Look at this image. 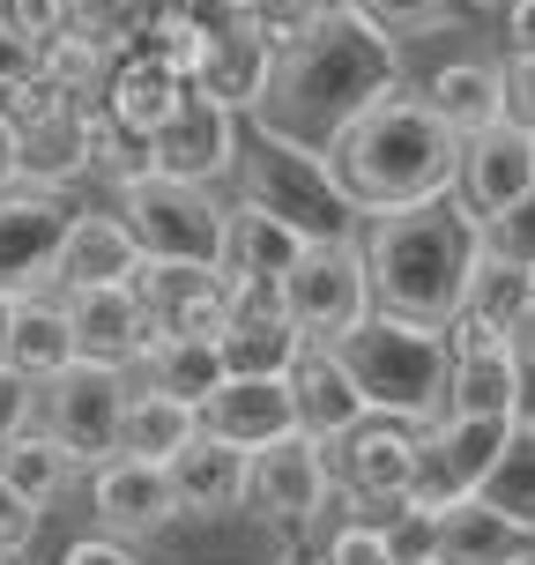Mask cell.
<instances>
[{
	"label": "cell",
	"instance_id": "cell-23",
	"mask_svg": "<svg viewBox=\"0 0 535 565\" xmlns=\"http://www.w3.org/2000/svg\"><path fill=\"white\" fill-rule=\"evenodd\" d=\"M141 268V238L127 231L119 209H75L67 224V246L53 260V290H89V282H127Z\"/></svg>",
	"mask_w": 535,
	"mask_h": 565
},
{
	"label": "cell",
	"instance_id": "cell-39",
	"mask_svg": "<svg viewBox=\"0 0 535 565\" xmlns=\"http://www.w3.org/2000/svg\"><path fill=\"white\" fill-rule=\"evenodd\" d=\"M38 536H45V507L0 477V551H30Z\"/></svg>",
	"mask_w": 535,
	"mask_h": 565
},
{
	"label": "cell",
	"instance_id": "cell-38",
	"mask_svg": "<svg viewBox=\"0 0 535 565\" xmlns=\"http://www.w3.org/2000/svg\"><path fill=\"white\" fill-rule=\"evenodd\" d=\"M0 23L15 30L30 53H45L60 30H75V8L67 0H0Z\"/></svg>",
	"mask_w": 535,
	"mask_h": 565
},
{
	"label": "cell",
	"instance_id": "cell-18",
	"mask_svg": "<svg viewBox=\"0 0 535 565\" xmlns=\"http://www.w3.org/2000/svg\"><path fill=\"white\" fill-rule=\"evenodd\" d=\"M535 186V127L528 119H491L477 135H461V171H453V201L469 216H491Z\"/></svg>",
	"mask_w": 535,
	"mask_h": 565
},
{
	"label": "cell",
	"instance_id": "cell-47",
	"mask_svg": "<svg viewBox=\"0 0 535 565\" xmlns=\"http://www.w3.org/2000/svg\"><path fill=\"white\" fill-rule=\"evenodd\" d=\"M461 8H477V15H499V8H506V0H461Z\"/></svg>",
	"mask_w": 535,
	"mask_h": 565
},
{
	"label": "cell",
	"instance_id": "cell-46",
	"mask_svg": "<svg viewBox=\"0 0 535 565\" xmlns=\"http://www.w3.org/2000/svg\"><path fill=\"white\" fill-rule=\"evenodd\" d=\"M15 306H23V298H15V290H0V358H8V335H15Z\"/></svg>",
	"mask_w": 535,
	"mask_h": 565
},
{
	"label": "cell",
	"instance_id": "cell-10",
	"mask_svg": "<svg viewBox=\"0 0 535 565\" xmlns=\"http://www.w3.org/2000/svg\"><path fill=\"white\" fill-rule=\"evenodd\" d=\"M83 194L75 186H38V179H15L0 186V290H53V260L67 246V224H75Z\"/></svg>",
	"mask_w": 535,
	"mask_h": 565
},
{
	"label": "cell",
	"instance_id": "cell-19",
	"mask_svg": "<svg viewBox=\"0 0 535 565\" xmlns=\"http://www.w3.org/2000/svg\"><path fill=\"white\" fill-rule=\"evenodd\" d=\"M186 89H194V75H186V67H171L157 45H119L97 97H105V119H113V127H127V135L149 141L171 113H179V97H186Z\"/></svg>",
	"mask_w": 535,
	"mask_h": 565
},
{
	"label": "cell",
	"instance_id": "cell-21",
	"mask_svg": "<svg viewBox=\"0 0 535 565\" xmlns=\"http://www.w3.org/2000/svg\"><path fill=\"white\" fill-rule=\"evenodd\" d=\"M431 558L439 565H528L535 558V536L499 513L491 499H453V507L431 513Z\"/></svg>",
	"mask_w": 535,
	"mask_h": 565
},
{
	"label": "cell",
	"instance_id": "cell-35",
	"mask_svg": "<svg viewBox=\"0 0 535 565\" xmlns=\"http://www.w3.org/2000/svg\"><path fill=\"white\" fill-rule=\"evenodd\" d=\"M528 290H535V268H513V260L477 254V268H469V290H461V320L506 328L513 312L528 306Z\"/></svg>",
	"mask_w": 535,
	"mask_h": 565
},
{
	"label": "cell",
	"instance_id": "cell-34",
	"mask_svg": "<svg viewBox=\"0 0 535 565\" xmlns=\"http://www.w3.org/2000/svg\"><path fill=\"white\" fill-rule=\"evenodd\" d=\"M477 499H491L499 513H513V521L535 536V424H528V417L513 424V439L499 447L491 477L477 483Z\"/></svg>",
	"mask_w": 535,
	"mask_h": 565
},
{
	"label": "cell",
	"instance_id": "cell-25",
	"mask_svg": "<svg viewBox=\"0 0 535 565\" xmlns=\"http://www.w3.org/2000/svg\"><path fill=\"white\" fill-rule=\"evenodd\" d=\"M164 469H171V483H179V507L186 513H224V507H246L254 454L231 447V439H216V431H194Z\"/></svg>",
	"mask_w": 535,
	"mask_h": 565
},
{
	"label": "cell",
	"instance_id": "cell-36",
	"mask_svg": "<svg viewBox=\"0 0 535 565\" xmlns=\"http://www.w3.org/2000/svg\"><path fill=\"white\" fill-rule=\"evenodd\" d=\"M477 254L513 260V268H535V186L521 201H506V209L477 216Z\"/></svg>",
	"mask_w": 535,
	"mask_h": 565
},
{
	"label": "cell",
	"instance_id": "cell-24",
	"mask_svg": "<svg viewBox=\"0 0 535 565\" xmlns=\"http://www.w3.org/2000/svg\"><path fill=\"white\" fill-rule=\"evenodd\" d=\"M282 380H290L298 424H306L312 439H335V431H350V424L365 417V395H357V380H350V365H342V350H335V342L306 335Z\"/></svg>",
	"mask_w": 535,
	"mask_h": 565
},
{
	"label": "cell",
	"instance_id": "cell-32",
	"mask_svg": "<svg viewBox=\"0 0 535 565\" xmlns=\"http://www.w3.org/2000/svg\"><path fill=\"white\" fill-rule=\"evenodd\" d=\"M127 380L186 395L201 409V402L216 395V380H224V358H216V342H201V335H149V350L127 365Z\"/></svg>",
	"mask_w": 535,
	"mask_h": 565
},
{
	"label": "cell",
	"instance_id": "cell-50",
	"mask_svg": "<svg viewBox=\"0 0 535 565\" xmlns=\"http://www.w3.org/2000/svg\"><path fill=\"white\" fill-rule=\"evenodd\" d=\"M135 8H141V15H149V8H179V0H135Z\"/></svg>",
	"mask_w": 535,
	"mask_h": 565
},
{
	"label": "cell",
	"instance_id": "cell-16",
	"mask_svg": "<svg viewBox=\"0 0 535 565\" xmlns=\"http://www.w3.org/2000/svg\"><path fill=\"white\" fill-rule=\"evenodd\" d=\"M447 409L461 417H521V372H513V342L506 328H483V320H447ZM439 409V417H447Z\"/></svg>",
	"mask_w": 535,
	"mask_h": 565
},
{
	"label": "cell",
	"instance_id": "cell-8",
	"mask_svg": "<svg viewBox=\"0 0 535 565\" xmlns=\"http://www.w3.org/2000/svg\"><path fill=\"white\" fill-rule=\"evenodd\" d=\"M417 447L424 424L417 417H387V409H365V417L328 439V461H335V483L357 513H395L409 499V477H417Z\"/></svg>",
	"mask_w": 535,
	"mask_h": 565
},
{
	"label": "cell",
	"instance_id": "cell-45",
	"mask_svg": "<svg viewBox=\"0 0 535 565\" xmlns=\"http://www.w3.org/2000/svg\"><path fill=\"white\" fill-rule=\"evenodd\" d=\"M30 67H38V53H30L23 38H15V30L0 23V89H8V83H23Z\"/></svg>",
	"mask_w": 535,
	"mask_h": 565
},
{
	"label": "cell",
	"instance_id": "cell-28",
	"mask_svg": "<svg viewBox=\"0 0 535 565\" xmlns=\"http://www.w3.org/2000/svg\"><path fill=\"white\" fill-rule=\"evenodd\" d=\"M83 358L75 350V328H67V298L60 290H23V306H15V335H8V365L23 372V380H53Z\"/></svg>",
	"mask_w": 535,
	"mask_h": 565
},
{
	"label": "cell",
	"instance_id": "cell-7",
	"mask_svg": "<svg viewBox=\"0 0 535 565\" xmlns=\"http://www.w3.org/2000/svg\"><path fill=\"white\" fill-rule=\"evenodd\" d=\"M141 551H149V565H298V529L246 499L224 513H179Z\"/></svg>",
	"mask_w": 535,
	"mask_h": 565
},
{
	"label": "cell",
	"instance_id": "cell-43",
	"mask_svg": "<svg viewBox=\"0 0 535 565\" xmlns=\"http://www.w3.org/2000/svg\"><path fill=\"white\" fill-rule=\"evenodd\" d=\"M372 15L387 30H424V23H447V15H461V0H365Z\"/></svg>",
	"mask_w": 535,
	"mask_h": 565
},
{
	"label": "cell",
	"instance_id": "cell-52",
	"mask_svg": "<svg viewBox=\"0 0 535 565\" xmlns=\"http://www.w3.org/2000/svg\"><path fill=\"white\" fill-rule=\"evenodd\" d=\"M528 565H535V558H528Z\"/></svg>",
	"mask_w": 535,
	"mask_h": 565
},
{
	"label": "cell",
	"instance_id": "cell-5",
	"mask_svg": "<svg viewBox=\"0 0 535 565\" xmlns=\"http://www.w3.org/2000/svg\"><path fill=\"white\" fill-rule=\"evenodd\" d=\"M335 350H342V365H350V380H357L365 409L417 417V424H431L447 409V365H453L447 328L372 306L350 335H335Z\"/></svg>",
	"mask_w": 535,
	"mask_h": 565
},
{
	"label": "cell",
	"instance_id": "cell-29",
	"mask_svg": "<svg viewBox=\"0 0 535 565\" xmlns=\"http://www.w3.org/2000/svg\"><path fill=\"white\" fill-rule=\"evenodd\" d=\"M0 477L15 483V491H30L38 507L53 513L60 499H67V491L89 477V461L67 447V439H53L45 424H23V431H15V439L0 447Z\"/></svg>",
	"mask_w": 535,
	"mask_h": 565
},
{
	"label": "cell",
	"instance_id": "cell-48",
	"mask_svg": "<svg viewBox=\"0 0 535 565\" xmlns=\"http://www.w3.org/2000/svg\"><path fill=\"white\" fill-rule=\"evenodd\" d=\"M395 565H439V558H431V551H409V558H395Z\"/></svg>",
	"mask_w": 535,
	"mask_h": 565
},
{
	"label": "cell",
	"instance_id": "cell-37",
	"mask_svg": "<svg viewBox=\"0 0 535 565\" xmlns=\"http://www.w3.org/2000/svg\"><path fill=\"white\" fill-rule=\"evenodd\" d=\"M395 529H387V513H357V521H335L328 536H320V565H395Z\"/></svg>",
	"mask_w": 535,
	"mask_h": 565
},
{
	"label": "cell",
	"instance_id": "cell-33",
	"mask_svg": "<svg viewBox=\"0 0 535 565\" xmlns=\"http://www.w3.org/2000/svg\"><path fill=\"white\" fill-rule=\"evenodd\" d=\"M298 342L306 335L290 328V312H246V320H224L216 358H224V372H246V380H282Z\"/></svg>",
	"mask_w": 535,
	"mask_h": 565
},
{
	"label": "cell",
	"instance_id": "cell-22",
	"mask_svg": "<svg viewBox=\"0 0 535 565\" xmlns=\"http://www.w3.org/2000/svg\"><path fill=\"white\" fill-rule=\"evenodd\" d=\"M201 431H216L231 447H268L282 431H298V402H290V380H246V372H224L216 395L201 402Z\"/></svg>",
	"mask_w": 535,
	"mask_h": 565
},
{
	"label": "cell",
	"instance_id": "cell-4",
	"mask_svg": "<svg viewBox=\"0 0 535 565\" xmlns=\"http://www.w3.org/2000/svg\"><path fill=\"white\" fill-rule=\"evenodd\" d=\"M231 201H254L276 224H290L306 246H328V238H357L365 216L350 209V194L328 171V149H306V141H282L268 127L246 119L238 135V171H231Z\"/></svg>",
	"mask_w": 535,
	"mask_h": 565
},
{
	"label": "cell",
	"instance_id": "cell-27",
	"mask_svg": "<svg viewBox=\"0 0 535 565\" xmlns=\"http://www.w3.org/2000/svg\"><path fill=\"white\" fill-rule=\"evenodd\" d=\"M424 97H431V113L447 119L453 135H477V127L513 113L506 60H447V67L424 75Z\"/></svg>",
	"mask_w": 535,
	"mask_h": 565
},
{
	"label": "cell",
	"instance_id": "cell-6",
	"mask_svg": "<svg viewBox=\"0 0 535 565\" xmlns=\"http://www.w3.org/2000/svg\"><path fill=\"white\" fill-rule=\"evenodd\" d=\"M113 209L141 238L149 260H224V209L216 186L194 179H164V171H135L127 186H113Z\"/></svg>",
	"mask_w": 535,
	"mask_h": 565
},
{
	"label": "cell",
	"instance_id": "cell-2",
	"mask_svg": "<svg viewBox=\"0 0 535 565\" xmlns=\"http://www.w3.org/2000/svg\"><path fill=\"white\" fill-rule=\"evenodd\" d=\"M328 171L350 194L357 216H379V209H417V201L453 194V171H461V135L431 113L424 89H387L379 105L350 119L335 141H328Z\"/></svg>",
	"mask_w": 535,
	"mask_h": 565
},
{
	"label": "cell",
	"instance_id": "cell-20",
	"mask_svg": "<svg viewBox=\"0 0 535 565\" xmlns=\"http://www.w3.org/2000/svg\"><path fill=\"white\" fill-rule=\"evenodd\" d=\"M67 298V328H75V350L97 358V365H135L149 335H157V320L149 306L135 298V282H89V290H60Z\"/></svg>",
	"mask_w": 535,
	"mask_h": 565
},
{
	"label": "cell",
	"instance_id": "cell-13",
	"mask_svg": "<svg viewBox=\"0 0 535 565\" xmlns=\"http://www.w3.org/2000/svg\"><path fill=\"white\" fill-rule=\"evenodd\" d=\"M246 499H254L260 513L290 521L298 536H312V529L328 521V507L342 499L335 461H328V439H312L306 424H298V431L254 447V483H246Z\"/></svg>",
	"mask_w": 535,
	"mask_h": 565
},
{
	"label": "cell",
	"instance_id": "cell-44",
	"mask_svg": "<svg viewBox=\"0 0 535 565\" xmlns=\"http://www.w3.org/2000/svg\"><path fill=\"white\" fill-rule=\"evenodd\" d=\"M499 38H506V60H535V0L499 8Z\"/></svg>",
	"mask_w": 535,
	"mask_h": 565
},
{
	"label": "cell",
	"instance_id": "cell-1",
	"mask_svg": "<svg viewBox=\"0 0 535 565\" xmlns=\"http://www.w3.org/2000/svg\"><path fill=\"white\" fill-rule=\"evenodd\" d=\"M402 83H409L402 30H387L365 0H328V15L298 45L276 53V75H268V89H260V105L246 119L268 127V135H282V141L328 149L365 105H379Z\"/></svg>",
	"mask_w": 535,
	"mask_h": 565
},
{
	"label": "cell",
	"instance_id": "cell-26",
	"mask_svg": "<svg viewBox=\"0 0 535 565\" xmlns=\"http://www.w3.org/2000/svg\"><path fill=\"white\" fill-rule=\"evenodd\" d=\"M268 75H276V45H268L254 23H216V38H208V53H201V67H194V89L224 97L231 113H254Z\"/></svg>",
	"mask_w": 535,
	"mask_h": 565
},
{
	"label": "cell",
	"instance_id": "cell-30",
	"mask_svg": "<svg viewBox=\"0 0 535 565\" xmlns=\"http://www.w3.org/2000/svg\"><path fill=\"white\" fill-rule=\"evenodd\" d=\"M201 431V409L186 395H164V387H127V417H119V454H141V461H171Z\"/></svg>",
	"mask_w": 535,
	"mask_h": 565
},
{
	"label": "cell",
	"instance_id": "cell-31",
	"mask_svg": "<svg viewBox=\"0 0 535 565\" xmlns=\"http://www.w3.org/2000/svg\"><path fill=\"white\" fill-rule=\"evenodd\" d=\"M306 254V238L290 224H276L268 209H254V201H231L224 209V276H282L290 260Z\"/></svg>",
	"mask_w": 535,
	"mask_h": 565
},
{
	"label": "cell",
	"instance_id": "cell-49",
	"mask_svg": "<svg viewBox=\"0 0 535 565\" xmlns=\"http://www.w3.org/2000/svg\"><path fill=\"white\" fill-rule=\"evenodd\" d=\"M0 565H30V551H0Z\"/></svg>",
	"mask_w": 535,
	"mask_h": 565
},
{
	"label": "cell",
	"instance_id": "cell-40",
	"mask_svg": "<svg viewBox=\"0 0 535 565\" xmlns=\"http://www.w3.org/2000/svg\"><path fill=\"white\" fill-rule=\"evenodd\" d=\"M23 424H38V380H23V372L0 358V447H8Z\"/></svg>",
	"mask_w": 535,
	"mask_h": 565
},
{
	"label": "cell",
	"instance_id": "cell-42",
	"mask_svg": "<svg viewBox=\"0 0 535 565\" xmlns=\"http://www.w3.org/2000/svg\"><path fill=\"white\" fill-rule=\"evenodd\" d=\"M60 565H149V551L127 536H105V529H89V536H75L67 551H60Z\"/></svg>",
	"mask_w": 535,
	"mask_h": 565
},
{
	"label": "cell",
	"instance_id": "cell-14",
	"mask_svg": "<svg viewBox=\"0 0 535 565\" xmlns=\"http://www.w3.org/2000/svg\"><path fill=\"white\" fill-rule=\"evenodd\" d=\"M238 135H246V113H231L224 97H208V89H186L179 113L149 135V171L194 179V186H224L238 171Z\"/></svg>",
	"mask_w": 535,
	"mask_h": 565
},
{
	"label": "cell",
	"instance_id": "cell-3",
	"mask_svg": "<svg viewBox=\"0 0 535 565\" xmlns=\"http://www.w3.org/2000/svg\"><path fill=\"white\" fill-rule=\"evenodd\" d=\"M357 246H365V276L379 312H409V320H431V328H447L461 312L469 268H477V216L453 194L365 216Z\"/></svg>",
	"mask_w": 535,
	"mask_h": 565
},
{
	"label": "cell",
	"instance_id": "cell-51",
	"mask_svg": "<svg viewBox=\"0 0 535 565\" xmlns=\"http://www.w3.org/2000/svg\"><path fill=\"white\" fill-rule=\"evenodd\" d=\"M298 565H320V558H298Z\"/></svg>",
	"mask_w": 535,
	"mask_h": 565
},
{
	"label": "cell",
	"instance_id": "cell-9",
	"mask_svg": "<svg viewBox=\"0 0 535 565\" xmlns=\"http://www.w3.org/2000/svg\"><path fill=\"white\" fill-rule=\"evenodd\" d=\"M282 312L298 335L335 342L350 335L372 312V276H365V246L357 238H328V246H306V254L282 268Z\"/></svg>",
	"mask_w": 535,
	"mask_h": 565
},
{
	"label": "cell",
	"instance_id": "cell-17",
	"mask_svg": "<svg viewBox=\"0 0 535 565\" xmlns=\"http://www.w3.org/2000/svg\"><path fill=\"white\" fill-rule=\"evenodd\" d=\"M135 298L149 306V320H157V335H201V342H216L224 335V268L216 260H149L141 254L135 276Z\"/></svg>",
	"mask_w": 535,
	"mask_h": 565
},
{
	"label": "cell",
	"instance_id": "cell-12",
	"mask_svg": "<svg viewBox=\"0 0 535 565\" xmlns=\"http://www.w3.org/2000/svg\"><path fill=\"white\" fill-rule=\"evenodd\" d=\"M127 372L119 365H97V358H75L67 372H53L45 387H38V424L67 439V447L83 454V461H105L119 454V417H127Z\"/></svg>",
	"mask_w": 535,
	"mask_h": 565
},
{
	"label": "cell",
	"instance_id": "cell-41",
	"mask_svg": "<svg viewBox=\"0 0 535 565\" xmlns=\"http://www.w3.org/2000/svg\"><path fill=\"white\" fill-rule=\"evenodd\" d=\"M506 342H513V372H521V417L535 424V290H528V306L506 320Z\"/></svg>",
	"mask_w": 535,
	"mask_h": 565
},
{
	"label": "cell",
	"instance_id": "cell-11",
	"mask_svg": "<svg viewBox=\"0 0 535 565\" xmlns=\"http://www.w3.org/2000/svg\"><path fill=\"white\" fill-rule=\"evenodd\" d=\"M513 424L521 417H461V409L431 417L424 424L417 477H409V499H402V507L439 513V507H453V499H469V491L491 477V461H499V447L513 439Z\"/></svg>",
	"mask_w": 535,
	"mask_h": 565
},
{
	"label": "cell",
	"instance_id": "cell-15",
	"mask_svg": "<svg viewBox=\"0 0 535 565\" xmlns=\"http://www.w3.org/2000/svg\"><path fill=\"white\" fill-rule=\"evenodd\" d=\"M89 513H97V529L105 536H127V543H149L164 536L171 521H179V483H171L164 461H141V454H105V461H89Z\"/></svg>",
	"mask_w": 535,
	"mask_h": 565
}]
</instances>
